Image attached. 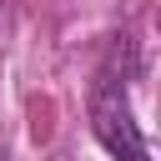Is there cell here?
Wrapping results in <instances>:
<instances>
[{
	"label": "cell",
	"instance_id": "cell-1",
	"mask_svg": "<svg viewBox=\"0 0 161 161\" xmlns=\"http://www.w3.org/2000/svg\"><path fill=\"white\" fill-rule=\"evenodd\" d=\"M91 136L106 146L111 161H151L146 136H141V126H136V116H131L126 86L111 80V75H101V80L91 86Z\"/></svg>",
	"mask_w": 161,
	"mask_h": 161
}]
</instances>
